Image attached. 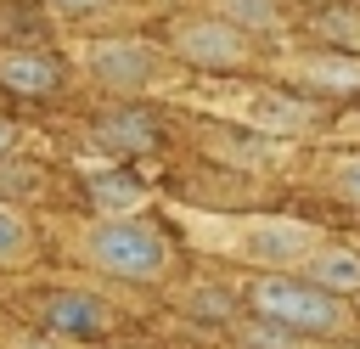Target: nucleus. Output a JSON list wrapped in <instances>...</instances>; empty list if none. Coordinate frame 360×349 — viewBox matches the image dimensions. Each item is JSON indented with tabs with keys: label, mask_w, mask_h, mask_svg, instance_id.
Here are the masks:
<instances>
[{
	"label": "nucleus",
	"mask_w": 360,
	"mask_h": 349,
	"mask_svg": "<svg viewBox=\"0 0 360 349\" xmlns=\"http://www.w3.org/2000/svg\"><path fill=\"white\" fill-rule=\"evenodd\" d=\"M309 287H321V293H360V253H349V248L309 253Z\"/></svg>",
	"instance_id": "nucleus-8"
},
{
	"label": "nucleus",
	"mask_w": 360,
	"mask_h": 349,
	"mask_svg": "<svg viewBox=\"0 0 360 349\" xmlns=\"http://www.w3.org/2000/svg\"><path fill=\"white\" fill-rule=\"evenodd\" d=\"M45 326L68 332V338H101L112 326V310L90 293H56V298H45Z\"/></svg>",
	"instance_id": "nucleus-5"
},
{
	"label": "nucleus",
	"mask_w": 360,
	"mask_h": 349,
	"mask_svg": "<svg viewBox=\"0 0 360 349\" xmlns=\"http://www.w3.org/2000/svg\"><path fill=\"white\" fill-rule=\"evenodd\" d=\"M56 79H62V68L45 51H6L0 56V84H11V90L39 96V90H56Z\"/></svg>",
	"instance_id": "nucleus-7"
},
{
	"label": "nucleus",
	"mask_w": 360,
	"mask_h": 349,
	"mask_svg": "<svg viewBox=\"0 0 360 349\" xmlns=\"http://www.w3.org/2000/svg\"><path fill=\"white\" fill-rule=\"evenodd\" d=\"M174 51H180L186 62H202V68H231V62H242L248 39H242L231 23H219V17H202V23H186V28H174Z\"/></svg>",
	"instance_id": "nucleus-3"
},
{
	"label": "nucleus",
	"mask_w": 360,
	"mask_h": 349,
	"mask_svg": "<svg viewBox=\"0 0 360 349\" xmlns=\"http://www.w3.org/2000/svg\"><path fill=\"white\" fill-rule=\"evenodd\" d=\"M101 141H112V146H152V141H158V129H152L146 118L124 113V118H107V124H101Z\"/></svg>",
	"instance_id": "nucleus-12"
},
{
	"label": "nucleus",
	"mask_w": 360,
	"mask_h": 349,
	"mask_svg": "<svg viewBox=\"0 0 360 349\" xmlns=\"http://www.w3.org/2000/svg\"><path fill=\"white\" fill-rule=\"evenodd\" d=\"M11 141H17V129H11V124H6V118H0V152H6V146H11Z\"/></svg>",
	"instance_id": "nucleus-15"
},
{
	"label": "nucleus",
	"mask_w": 360,
	"mask_h": 349,
	"mask_svg": "<svg viewBox=\"0 0 360 349\" xmlns=\"http://www.w3.org/2000/svg\"><path fill=\"white\" fill-rule=\"evenodd\" d=\"M309 242H315L309 225H298V220H270V225H253V231L242 236V253H248V259H270V265H292V259L309 253Z\"/></svg>",
	"instance_id": "nucleus-6"
},
{
	"label": "nucleus",
	"mask_w": 360,
	"mask_h": 349,
	"mask_svg": "<svg viewBox=\"0 0 360 349\" xmlns=\"http://www.w3.org/2000/svg\"><path fill=\"white\" fill-rule=\"evenodd\" d=\"M22 253H28V225H22V214L0 208V265H17Z\"/></svg>",
	"instance_id": "nucleus-13"
},
{
	"label": "nucleus",
	"mask_w": 360,
	"mask_h": 349,
	"mask_svg": "<svg viewBox=\"0 0 360 349\" xmlns=\"http://www.w3.org/2000/svg\"><path fill=\"white\" fill-rule=\"evenodd\" d=\"M62 6H90V0H62Z\"/></svg>",
	"instance_id": "nucleus-16"
},
{
	"label": "nucleus",
	"mask_w": 360,
	"mask_h": 349,
	"mask_svg": "<svg viewBox=\"0 0 360 349\" xmlns=\"http://www.w3.org/2000/svg\"><path fill=\"white\" fill-rule=\"evenodd\" d=\"M90 73L112 90H141V84H152V51L135 39H101V45H90Z\"/></svg>",
	"instance_id": "nucleus-4"
},
{
	"label": "nucleus",
	"mask_w": 360,
	"mask_h": 349,
	"mask_svg": "<svg viewBox=\"0 0 360 349\" xmlns=\"http://www.w3.org/2000/svg\"><path fill=\"white\" fill-rule=\"evenodd\" d=\"M304 79L321 84V90H360V62H349V56H309Z\"/></svg>",
	"instance_id": "nucleus-10"
},
{
	"label": "nucleus",
	"mask_w": 360,
	"mask_h": 349,
	"mask_svg": "<svg viewBox=\"0 0 360 349\" xmlns=\"http://www.w3.org/2000/svg\"><path fill=\"white\" fill-rule=\"evenodd\" d=\"M90 197H96V208H101L107 220H129V214L141 208V186H135L129 174H96V180H90Z\"/></svg>",
	"instance_id": "nucleus-9"
},
{
	"label": "nucleus",
	"mask_w": 360,
	"mask_h": 349,
	"mask_svg": "<svg viewBox=\"0 0 360 349\" xmlns=\"http://www.w3.org/2000/svg\"><path fill=\"white\" fill-rule=\"evenodd\" d=\"M219 23L276 28V23H281V0H219Z\"/></svg>",
	"instance_id": "nucleus-11"
},
{
	"label": "nucleus",
	"mask_w": 360,
	"mask_h": 349,
	"mask_svg": "<svg viewBox=\"0 0 360 349\" xmlns=\"http://www.w3.org/2000/svg\"><path fill=\"white\" fill-rule=\"evenodd\" d=\"M338 186H343V197H354V203H360V163H343Z\"/></svg>",
	"instance_id": "nucleus-14"
},
{
	"label": "nucleus",
	"mask_w": 360,
	"mask_h": 349,
	"mask_svg": "<svg viewBox=\"0 0 360 349\" xmlns=\"http://www.w3.org/2000/svg\"><path fill=\"white\" fill-rule=\"evenodd\" d=\"M248 298H253L259 315H270V321H281V326H304V332H343V326H349V310H343L332 293L309 287V281L259 276V281L248 287Z\"/></svg>",
	"instance_id": "nucleus-1"
},
{
	"label": "nucleus",
	"mask_w": 360,
	"mask_h": 349,
	"mask_svg": "<svg viewBox=\"0 0 360 349\" xmlns=\"http://www.w3.org/2000/svg\"><path fill=\"white\" fill-rule=\"evenodd\" d=\"M84 253L101 270H112V276H158L163 259H169V242H163L158 225H146V220L129 214V220H101L84 236Z\"/></svg>",
	"instance_id": "nucleus-2"
}]
</instances>
